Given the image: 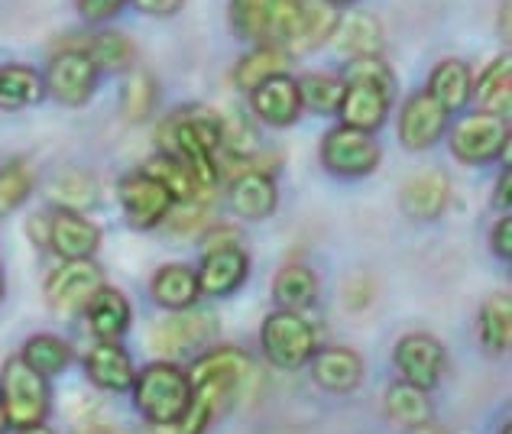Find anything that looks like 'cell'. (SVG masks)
Segmentation results:
<instances>
[{"label": "cell", "mask_w": 512, "mask_h": 434, "mask_svg": "<svg viewBox=\"0 0 512 434\" xmlns=\"http://www.w3.org/2000/svg\"><path fill=\"white\" fill-rule=\"evenodd\" d=\"M185 0H133V7L146 17H172V13L182 10Z\"/></svg>", "instance_id": "f6af8a7d"}, {"label": "cell", "mask_w": 512, "mask_h": 434, "mask_svg": "<svg viewBox=\"0 0 512 434\" xmlns=\"http://www.w3.org/2000/svg\"><path fill=\"white\" fill-rule=\"evenodd\" d=\"M153 101H156V81L146 72H130L127 85H124V98H120L127 120H133V124H137V120H146L153 111Z\"/></svg>", "instance_id": "ab89813d"}, {"label": "cell", "mask_w": 512, "mask_h": 434, "mask_svg": "<svg viewBox=\"0 0 512 434\" xmlns=\"http://www.w3.org/2000/svg\"><path fill=\"white\" fill-rule=\"evenodd\" d=\"M188 383H192V392L205 396L214 405V412L221 415L234 399L247 396L250 383H256V366L244 350L214 347L192 363Z\"/></svg>", "instance_id": "7a4b0ae2"}, {"label": "cell", "mask_w": 512, "mask_h": 434, "mask_svg": "<svg viewBox=\"0 0 512 434\" xmlns=\"http://www.w3.org/2000/svg\"><path fill=\"white\" fill-rule=\"evenodd\" d=\"M393 360L399 366V376L419 389H435L441 383L444 370H448L444 344L435 334H425V331L402 334L396 341Z\"/></svg>", "instance_id": "9c48e42d"}, {"label": "cell", "mask_w": 512, "mask_h": 434, "mask_svg": "<svg viewBox=\"0 0 512 434\" xmlns=\"http://www.w3.org/2000/svg\"><path fill=\"white\" fill-rule=\"evenodd\" d=\"M312 376L328 392H350L363 379V360L350 347H325L312 354Z\"/></svg>", "instance_id": "7402d4cb"}, {"label": "cell", "mask_w": 512, "mask_h": 434, "mask_svg": "<svg viewBox=\"0 0 512 434\" xmlns=\"http://www.w3.org/2000/svg\"><path fill=\"white\" fill-rule=\"evenodd\" d=\"M338 17L341 13L334 10L328 0H302V13H299V20H295L289 39L282 43V49L295 52V56L318 49L321 43H328L331 39Z\"/></svg>", "instance_id": "44dd1931"}, {"label": "cell", "mask_w": 512, "mask_h": 434, "mask_svg": "<svg viewBox=\"0 0 512 434\" xmlns=\"http://www.w3.org/2000/svg\"><path fill=\"white\" fill-rule=\"evenodd\" d=\"M7 428H10V422H7V415H4V409H0V434H7Z\"/></svg>", "instance_id": "f907efd6"}, {"label": "cell", "mask_w": 512, "mask_h": 434, "mask_svg": "<svg viewBox=\"0 0 512 434\" xmlns=\"http://www.w3.org/2000/svg\"><path fill=\"white\" fill-rule=\"evenodd\" d=\"M276 201H279V192H276V182L269 172H240L234 175L231 182V208L237 217H244V221H263L276 211Z\"/></svg>", "instance_id": "d6986e66"}, {"label": "cell", "mask_w": 512, "mask_h": 434, "mask_svg": "<svg viewBox=\"0 0 512 434\" xmlns=\"http://www.w3.org/2000/svg\"><path fill=\"white\" fill-rule=\"evenodd\" d=\"M425 91L448 114H457V111H464L467 101H470V91H474V75H470V69L464 62L448 59V62L435 65V72H431Z\"/></svg>", "instance_id": "484cf974"}, {"label": "cell", "mask_w": 512, "mask_h": 434, "mask_svg": "<svg viewBox=\"0 0 512 434\" xmlns=\"http://www.w3.org/2000/svg\"><path fill=\"white\" fill-rule=\"evenodd\" d=\"M402 211L415 221H435L451 201V182L441 172H422L402 188Z\"/></svg>", "instance_id": "603a6c76"}, {"label": "cell", "mask_w": 512, "mask_h": 434, "mask_svg": "<svg viewBox=\"0 0 512 434\" xmlns=\"http://www.w3.org/2000/svg\"><path fill=\"white\" fill-rule=\"evenodd\" d=\"M448 130V111L428 91H415L399 114V140L412 153L438 143Z\"/></svg>", "instance_id": "7c38bea8"}, {"label": "cell", "mask_w": 512, "mask_h": 434, "mask_svg": "<svg viewBox=\"0 0 512 434\" xmlns=\"http://www.w3.org/2000/svg\"><path fill=\"white\" fill-rule=\"evenodd\" d=\"M130 389H133V405H137L140 415L153 428L175 422L188 409V402H192L188 373L166 360L150 363L146 370H140Z\"/></svg>", "instance_id": "3957f363"}, {"label": "cell", "mask_w": 512, "mask_h": 434, "mask_svg": "<svg viewBox=\"0 0 512 434\" xmlns=\"http://www.w3.org/2000/svg\"><path fill=\"white\" fill-rule=\"evenodd\" d=\"M46 243L62 260H91L101 247V230L82 211H56L49 217Z\"/></svg>", "instance_id": "5bb4252c"}, {"label": "cell", "mask_w": 512, "mask_h": 434, "mask_svg": "<svg viewBox=\"0 0 512 434\" xmlns=\"http://www.w3.org/2000/svg\"><path fill=\"white\" fill-rule=\"evenodd\" d=\"M85 373L94 386L107 392H127L137 379L130 354L117 341H98V347H91V354L85 357Z\"/></svg>", "instance_id": "ac0fdd59"}, {"label": "cell", "mask_w": 512, "mask_h": 434, "mask_svg": "<svg viewBox=\"0 0 512 434\" xmlns=\"http://www.w3.org/2000/svg\"><path fill=\"white\" fill-rule=\"evenodd\" d=\"M276 0H231V26L240 39L260 43L269 33V20H273Z\"/></svg>", "instance_id": "d590c367"}, {"label": "cell", "mask_w": 512, "mask_h": 434, "mask_svg": "<svg viewBox=\"0 0 512 434\" xmlns=\"http://www.w3.org/2000/svg\"><path fill=\"white\" fill-rule=\"evenodd\" d=\"M338 114L344 127H354L363 133L380 130L389 114V91H383L380 85H370V81H347Z\"/></svg>", "instance_id": "2e32d148"}, {"label": "cell", "mask_w": 512, "mask_h": 434, "mask_svg": "<svg viewBox=\"0 0 512 434\" xmlns=\"http://www.w3.org/2000/svg\"><path fill=\"white\" fill-rule=\"evenodd\" d=\"M0 409L10 428L46 425L49 415V383L46 376L30 370L20 357H10L0 370Z\"/></svg>", "instance_id": "277c9868"}, {"label": "cell", "mask_w": 512, "mask_h": 434, "mask_svg": "<svg viewBox=\"0 0 512 434\" xmlns=\"http://www.w3.org/2000/svg\"><path fill=\"white\" fill-rule=\"evenodd\" d=\"M104 289V269L91 260H65L46 279V302L59 315L85 311L94 295Z\"/></svg>", "instance_id": "ba28073f"}, {"label": "cell", "mask_w": 512, "mask_h": 434, "mask_svg": "<svg viewBox=\"0 0 512 434\" xmlns=\"http://www.w3.org/2000/svg\"><path fill=\"white\" fill-rule=\"evenodd\" d=\"M250 104H253V114L269 127H292L302 114L295 78L282 75V72L263 78L260 85L250 91Z\"/></svg>", "instance_id": "9a60e30c"}, {"label": "cell", "mask_w": 512, "mask_h": 434, "mask_svg": "<svg viewBox=\"0 0 512 434\" xmlns=\"http://www.w3.org/2000/svg\"><path fill=\"white\" fill-rule=\"evenodd\" d=\"M509 149V120L500 114H467L451 130V153L467 166L500 159Z\"/></svg>", "instance_id": "8992f818"}, {"label": "cell", "mask_w": 512, "mask_h": 434, "mask_svg": "<svg viewBox=\"0 0 512 434\" xmlns=\"http://www.w3.org/2000/svg\"><path fill=\"white\" fill-rule=\"evenodd\" d=\"M166 224L175 230V234H192V230L205 224V208L195 205V201H175L166 214Z\"/></svg>", "instance_id": "b9f144b4"}, {"label": "cell", "mask_w": 512, "mask_h": 434, "mask_svg": "<svg viewBox=\"0 0 512 434\" xmlns=\"http://www.w3.org/2000/svg\"><path fill=\"white\" fill-rule=\"evenodd\" d=\"M117 192H120V205H124L130 224L140 227V230H150L156 224H163L169 208L175 205L169 188L150 172H133V175H127V179H120Z\"/></svg>", "instance_id": "8fae6325"}, {"label": "cell", "mask_w": 512, "mask_h": 434, "mask_svg": "<svg viewBox=\"0 0 512 434\" xmlns=\"http://www.w3.org/2000/svg\"><path fill=\"white\" fill-rule=\"evenodd\" d=\"M85 315H88V331L98 337V341H120L124 331L130 328L127 295L117 289H107V286L91 298Z\"/></svg>", "instance_id": "cb8c5ba5"}, {"label": "cell", "mask_w": 512, "mask_h": 434, "mask_svg": "<svg viewBox=\"0 0 512 434\" xmlns=\"http://www.w3.org/2000/svg\"><path fill=\"white\" fill-rule=\"evenodd\" d=\"M295 88H299V101L308 111H338L341 104V94H344V81L334 78V75H321V72H308L295 81Z\"/></svg>", "instance_id": "8d00e7d4"}, {"label": "cell", "mask_w": 512, "mask_h": 434, "mask_svg": "<svg viewBox=\"0 0 512 434\" xmlns=\"http://www.w3.org/2000/svg\"><path fill=\"white\" fill-rule=\"evenodd\" d=\"M0 295H4V276H0Z\"/></svg>", "instance_id": "f5cc1de1"}, {"label": "cell", "mask_w": 512, "mask_h": 434, "mask_svg": "<svg viewBox=\"0 0 512 434\" xmlns=\"http://www.w3.org/2000/svg\"><path fill=\"white\" fill-rule=\"evenodd\" d=\"M477 331H480V344L487 347L490 354H506L512 344V298H509V292H496L483 302L480 318H477Z\"/></svg>", "instance_id": "f1b7e54d"}, {"label": "cell", "mask_w": 512, "mask_h": 434, "mask_svg": "<svg viewBox=\"0 0 512 434\" xmlns=\"http://www.w3.org/2000/svg\"><path fill=\"white\" fill-rule=\"evenodd\" d=\"M153 302L166 311H185L195 305V298L201 295L198 292V273L192 266L185 263H172V266H163L159 273L153 276Z\"/></svg>", "instance_id": "d4e9b609"}, {"label": "cell", "mask_w": 512, "mask_h": 434, "mask_svg": "<svg viewBox=\"0 0 512 434\" xmlns=\"http://www.w3.org/2000/svg\"><path fill=\"white\" fill-rule=\"evenodd\" d=\"M88 59L94 62V69L98 72H127L133 65V43L117 30H104L91 39V46L85 49Z\"/></svg>", "instance_id": "e575fe53"}, {"label": "cell", "mask_w": 512, "mask_h": 434, "mask_svg": "<svg viewBox=\"0 0 512 434\" xmlns=\"http://www.w3.org/2000/svg\"><path fill=\"white\" fill-rule=\"evenodd\" d=\"M250 276V256L244 247H214L205 250V260L198 266V292L211 295V298H224L237 292Z\"/></svg>", "instance_id": "4fadbf2b"}, {"label": "cell", "mask_w": 512, "mask_h": 434, "mask_svg": "<svg viewBox=\"0 0 512 434\" xmlns=\"http://www.w3.org/2000/svg\"><path fill=\"white\" fill-rule=\"evenodd\" d=\"M273 298L286 311H302L312 308L318 298V276L308 266H286L276 273L273 282Z\"/></svg>", "instance_id": "1f68e13d"}, {"label": "cell", "mask_w": 512, "mask_h": 434, "mask_svg": "<svg viewBox=\"0 0 512 434\" xmlns=\"http://www.w3.org/2000/svg\"><path fill=\"white\" fill-rule=\"evenodd\" d=\"M46 85L43 75L30 65H0V111H23L43 101Z\"/></svg>", "instance_id": "4316f807"}, {"label": "cell", "mask_w": 512, "mask_h": 434, "mask_svg": "<svg viewBox=\"0 0 512 434\" xmlns=\"http://www.w3.org/2000/svg\"><path fill=\"white\" fill-rule=\"evenodd\" d=\"M52 198L59 201L62 211H82V208L94 205V198H98V185H94V179H88V175H82V172H65L52 182Z\"/></svg>", "instance_id": "74e56055"}, {"label": "cell", "mask_w": 512, "mask_h": 434, "mask_svg": "<svg viewBox=\"0 0 512 434\" xmlns=\"http://www.w3.org/2000/svg\"><path fill=\"white\" fill-rule=\"evenodd\" d=\"M347 81H370V85H380L383 91L393 94V72L386 69V62L380 56H367V59H350L347 72H344V85Z\"/></svg>", "instance_id": "60d3db41"}, {"label": "cell", "mask_w": 512, "mask_h": 434, "mask_svg": "<svg viewBox=\"0 0 512 434\" xmlns=\"http://www.w3.org/2000/svg\"><path fill=\"white\" fill-rule=\"evenodd\" d=\"M30 192H33V175L20 159L0 166V214L17 211L30 198Z\"/></svg>", "instance_id": "f35d334b"}, {"label": "cell", "mask_w": 512, "mask_h": 434, "mask_svg": "<svg viewBox=\"0 0 512 434\" xmlns=\"http://www.w3.org/2000/svg\"><path fill=\"white\" fill-rule=\"evenodd\" d=\"M163 143L169 140L166 153L175 156L182 166L195 175L205 188H218L221 169H218V153L224 143V127L221 117L211 111H175L166 127L159 130Z\"/></svg>", "instance_id": "6da1fadb"}, {"label": "cell", "mask_w": 512, "mask_h": 434, "mask_svg": "<svg viewBox=\"0 0 512 434\" xmlns=\"http://www.w3.org/2000/svg\"><path fill=\"white\" fill-rule=\"evenodd\" d=\"M470 98H477V104L487 114H500V117L509 114V104H512V56L509 52L500 59H493L487 69L480 72Z\"/></svg>", "instance_id": "83f0119b"}, {"label": "cell", "mask_w": 512, "mask_h": 434, "mask_svg": "<svg viewBox=\"0 0 512 434\" xmlns=\"http://www.w3.org/2000/svg\"><path fill=\"white\" fill-rule=\"evenodd\" d=\"M490 243H493V253L500 256V260H506V263L512 260V217L509 214H503L500 221H496Z\"/></svg>", "instance_id": "ee69618b"}, {"label": "cell", "mask_w": 512, "mask_h": 434, "mask_svg": "<svg viewBox=\"0 0 512 434\" xmlns=\"http://www.w3.org/2000/svg\"><path fill=\"white\" fill-rule=\"evenodd\" d=\"M331 39L350 59H367L383 52V26L373 13H363V10H350L344 17H338Z\"/></svg>", "instance_id": "ffe728a7"}, {"label": "cell", "mask_w": 512, "mask_h": 434, "mask_svg": "<svg viewBox=\"0 0 512 434\" xmlns=\"http://www.w3.org/2000/svg\"><path fill=\"white\" fill-rule=\"evenodd\" d=\"M143 172H150V175H156L159 182H163L169 192H172V198L175 201H195V205H205V201L211 198V188H205L192 172H188L185 166L175 156H169V153H159V156H153L150 162H146V169Z\"/></svg>", "instance_id": "4dcf8cb0"}, {"label": "cell", "mask_w": 512, "mask_h": 434, "mask_svg": "<svg viewBox=\"0 0 512 434\" xmlns=\"http://www.w3.org/2000/svg\"><path fill=\"white\" fill-rule=\"evenodd\" d=\"M331 7H341V4H350V0H328Z\"/></svg>", "instance_id": "816d5d0a"}, {"label": "cell", "mask_w": 512, "mask_h": 434, "mask_svg": "<svg viewBox=\"0 0 512 434\" xmlns=\"http://www.w3.org/2000/svg\"><path fill=\"white\" fill-rule=\"evenodd\" d=\"M43 85L46 94H52L59 104L82 107L94 94V85H98V69H94L85 49H65L59 56H52Z\"/></svg>", "instance_id": "30bf717a"}, {"label": "cell", "mask_w": 512, "mask_h": 434, "mask_svg": "<svg viewBox=\"0 0 512 434\" xmlns=\"http://www.w3.org/2000/svg\"><path fill=\"white\" fill-rule=\"evenodd\" d=\"M20 360L30 366V370H36L39 376H56L69 366L72 350L56 334H33L30 341L23 344Z\"/></svg>", "instance_id": "d6a6232c"}, {"label": "cell", "mask_w": 512, "mask_h": 434, "mask_svg": "<svg viewBox=\"0 0 512 434\" xmlns=\"http://www.w3.org/2000/svg\"><path fill=\"white\" fill-rule=\"evenodd\" d=\"M214 334H218V324H214L211 315H182V318L159 321L150 331V344L159 354H185L192 347L211 344Z\"/></svg>", "instance_id": "e0dca14e"}, {"label": "cell", "mask_w": 512, "mask_h": 434, "mask_svg": "<svg viewBox=\"0 0 512 434\" xmlns=\"http://www.w3.org/2000/svg\"><path fill=\"white\" fill-rule=\"evenodd\" d=\"M386 415L393 425L402 428H419L425 422H431V399H428V389H419L412 383H393L386 389Z\"/></svg>", "instance_id": "f546056e"}, {"label": "cell", "mask_w": 512, "mask_h": 434, "mask_svg": "<svg viewBox=\"0 0 512 434\" xmlns=\"http://www.w3.org/2000/svg\"><path fill=\"white\" fill-rule=\"evenodd\" d=\"M72 434H133V431L120 428V425H107V422H85V425H78Z\"/></svg>", "instance_id": "bcb514c9"}, {"label": "cell", "mask_w": 512, "mask_h": 434, "mask_svg": "<svg viewBox=\"0 0 512 434\" xmlns=\"http://www.w3.org/2000/svg\"><path fill=\"white\" fill-rule=\"evenodd\" d=\"M412 434H448V431L438 428V425H431V422H425V425H419V428H412Z\"/></svg>", "instance_id": "c3c4849f"}, {"label": "cell", "mask_w": 512, "mask_h": 434, "mask_svg": "<svg viewBox=\"0 0 512 434\" xmlns=\"http://www.w3.org/2000/svg\"><path fill=\"white\" fill-rule=\"evenodd\" d=\"M503 434H512V428H509V425H506V428H503Z\"/></svg>", "instance_id": "db71d44e"}, {"label": "cell", "mask_w": 512, "mask_h": 434, "mask_svg": "<svg viewBox=\"0 0 512 434\" xmlns=\"http://www.w3.org/2000/svg\"><path fill=\"white\" fill-rule=\"evenodd\" d=\"M286 59H289V52L282 49V46L263 43V46L250 49L247 56L237 62V69H234V81H237L240 88L253 91L256 85H260L263 78H269V75H279L282 69H286Z\"/></svg>", "instance_id": "836d02e7"}, {"label": "cell", "mask_w": 512, "mask_h": 434, "mask_svg": "<svg viewBox=\"0 0 512 434\" xmlns=\"http://www.w3.org/2000/svg\"><path fill=\"white\" fill-rule=\"evenodd\" d=\"M127 0H78V13H82V20L88 23H104L111 20L114 13H120Z\"/></svg>", "instance_id": "7bdbcfd3"}, {"label": "cell", "mask_w": 512, "mask_h": 434, "mask_svg": "<svg viewBox=\"0 0 512 434\" xmlns=\"http://www.w3.org/2000/svg\"><path fill=\"white\" fill-rule=\"evenodd\" d=\"M509 185H512V175L503 172V179L496 182V208H509Z\"/></svg>", "instance_id": "7dc6e473"}, {"label": "cell", "mask_w": 512, "mask_h": 434, "mask_svg": "<svg viewBox=\"0 0 512 434\" xmlns=\"http://www.w3.org/2000/svg\"><path fill=\"white\" fill-rule=\"evenodd\" d=\"M260 344L266 360L279 366V370H299L315 354V328L308 324L299 311L279 308L273 315H266L260 328Z\"/></svg>", "instance_id": "5b68a950"}, {"label": "cell", "mask_w": 512, "mask_h": 434, "mask_svg": "<svg viewBox=\"0 0 512 434\" xmlns=\"http://www.w3.org/2000/svg\"><path fill=\"white\" fill-rule=\"evenodd\" d=\"M17 434H56V431L46 425H33V428H17Z\"/></svg>", "instance_id": "681fc988"}, {"label": "cell", "mask_w": 512, "mask_h": 434, "mask_svg": "<svg viewBox=\"0 0 512 434\" xmlns=\"http://www.w3.org/2000/svg\"><path fill=\"white\" fill-rule=\"evenodd\" d=\"M321 166L341 179H363L380 166V146L370 133L341 124L321 143Z\"/></svg>", "instance_id": "52a82bcc"}]
</instances>
